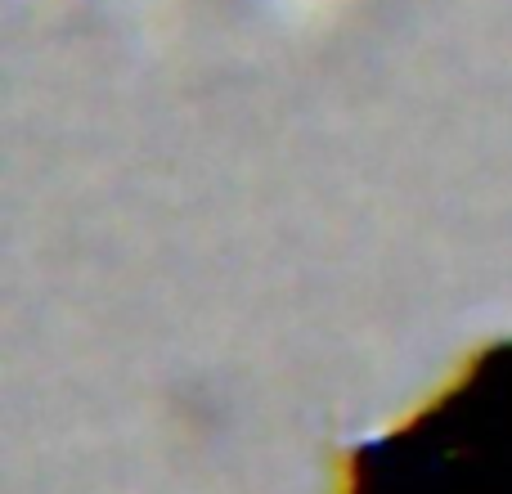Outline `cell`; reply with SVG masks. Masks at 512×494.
I'll use <instances>...</instances> for the list:
<instances>
[{
	"label": "cell",
	"instance_id": "6da1fadb",
	"mask_svg": "<svg viewBox=\"0 0 512 494\" xmlns=\"http://www.w3.org/2000/svg\"><path fill=\"white\" fill-rule=\"evenodd\" d=\"M346 494H512V342L472 355L418 414L355 445Z\"/></svg>",
	"mask_w": 512,
	"mask_h": 494
}]
</instances>
